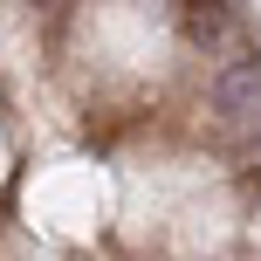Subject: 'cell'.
I'll list each match as a JSON object with an SVG mask.
<instances>
[{
	"mask_svg": "<svg viewBox=\"0 0 261 261\" xmlns=\"http://www.w3.org/2000/svg\"><path fill=\"white\" fill-rule=\"evenodd\" d=\"M206 103H213L220 124H261V48H241L213 69Z\"/></svg>",
	"mask_w": 261,
	"mask_h": 261,
	"instance_id": "obj_1",
	"label": "cell"
},
{
	"mask_svg": "<svg viewBox=\"0 0 261 261\" xmlns=\"http://www.w3.org/2000/svg\"><path fill=\"white\" fill-rule=\"evenodd\" d=\"M179 28H186V41L193 48H227V41L241 35V21H234V0H179Z\"/></svg>",
	"mask_w": 261,
	"mask_h": 261,
	"instance_id": "obj_2",
	"label": "cell"
},
{
	"mask_svg": "<svg viewBox=\"0 0 261 261\" xmlns=\"http://www.w3.org/2000/svg\"><path fill=\"white\" fill-rule=\"evenodd\" d=\"M35 7H69V0H35Z\"/></svg>",
	"mask_w": 261,
	"mask_h": 261,
	"instance_id": "obj_3",
	"label": "cell"
}]
</instances>
